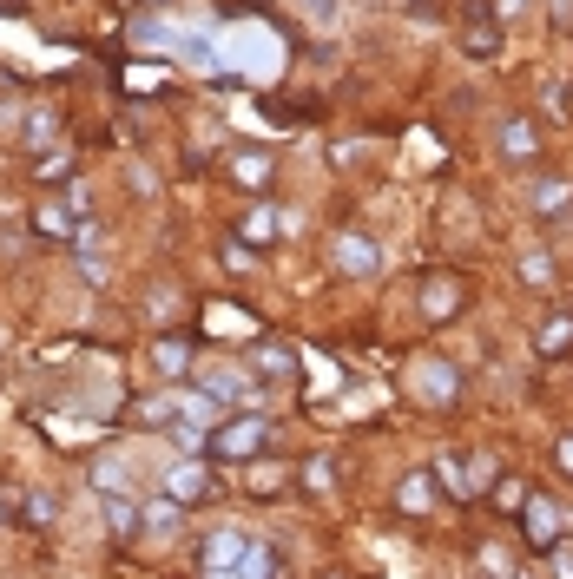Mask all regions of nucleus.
<instances>
[{
	"label": "nucleus",
	"mask_w": 573,
	"mask_h": 579,
	"mask_svg": "<svg viewBox=\"0 0 573 579\" xmlns=\"http://www.w3.org/2000/svg\"><path fill=\"white\" fill-rule=\"evenodd\" d=\"M172 494H178V501H191V494H205V474H198V468H178V474H172Z\"/></svg>",
	"instance_id": "6"
},
{
	"label": "nucleus",
	"mask_w": 573,
	"mask_h": 579,
	"mask_svg": "<svg viewBox=\"0 0 573 579\" xmlns=\"http://www.w3.org/2000/svg\"><path fill=\"white\" fill-rule=\"evenodd\" d=\"M343 264H350V270H369V264H376V251H369V244H356V237H350V244H343Z\"/></svg>",
	"instance_id": "7"
},
{
	"label": "nucleus",
	"mask_w": 573,
	"mask_h": 579,
	"mask_svg": "<svg viewBox=\"0 0 573 579\" xmlns=\"http://www.w3.org/2000/svg\"><path fill=\"white\" fill-rule=\"evenodd\" d=\"M508 152L527 158V152H534V132H527V126H508Z\"/></svg>",
	"instance_id": "11"
},
{
	"label": "nucleus",
	"mask_w": 573,
	"mask_h": 579,
	"mask_svg": "<svg viewBox=\"0 0 573 579\" xmlns=\"http://www.w3.org/2000/svg\"><path fill=\"white\" fill-rule=\"evenodd\" d=\"M33 231H40V237H66V211H60V204H40V211H33Z\"/></svg>",
	"instance_id": "4"
},
{
	"label": "nucleus",
	"mask_w": 573,
	"mask_h": 579,
	"mask_svg": "<svg viewBox=\"0 0 573 579\" xmlns=\"http://www.w3.org/2000/svg\"><path fill=\"white\" fill-rule=\"evenodd\" d=\"M159 369L178 376V369H185V343H159Z\"/></svg>",
	"instance_id": "8"
},
{
	"label": "nucleus",
	"mask_w": 573,
	"mask_h": 579,
	"mask_svg": "<svg viewBox=\"0 0 573 579\" xmlns=\"http://www.w3.org/2000/svg\"><path fill=\"white\" fill-rule=\"evenodd\" d=\"M257 441H264V422H238V428H224V435L211 441V448H218V461H244V454H251Z\"/></svg>",
	"instance_id": "1"
},
{
	"label": "nucleus",
	"mask_w": 573,
	"mask_h": 579,
	"mask_svg": "<svg viewBox=\"0 0 573 579\" xmlns=\"http://www.w3.org/2000/svg\"><path fill=\"white\" fill-rule=\"evenodd\" d=\"M534 204H541V211H567V185H541V198H534Z\"/></svg>",
	"instance_id": "9"
},
{
	"label": "nucleus",
	"mask_w": 573,
	"mask_h": 579,
	"mask_svg": "<svg viewBox=\"0 0 573 579\" xmlns=\"http://www.w3.org/2000/svg\"><path fill=\"white\" fill-rule=\"evenodd\" d=\"M66 172H73V158H66V152H53V158H40V178H66Z\"/></svg>",
	"instance_id": "10"
},
{
	"label": "nucleus",
	"mask_w": 573,
	"mask_h": 579,
	"mask_svg": "<svg viewBox=\"0 0 573 579\" xmlns=\"http://www.w3.org/2000/svg\"><path fill=\"white\" fill-rule=\"evenodd\" d=\"M27 145H33V152L53 145V112H27Z\"/></svg>",
	"instance_id": "5"
},
{
	"label": "nucleus",
	"mask_w": 573,
	"mask_h": 579,
	"mask_svg": "<svg viewBox=\"0 0 573 579\" xmlns=\"http://www.w3.org/2000/svg\"><path fill=\"white\" fill-rule=\"evenodd\" d=\"M238 178H244V185H264V178H271V152H257V145L238 152Z\"/></svg>",
	"instance_id": "3"
},
{
	"label": "nucleus",
	"mask_w": 573,
	"mask_h": 579,
	"mask_svg": "<svg viewBox=\"0 0 573 579\" xmlns=\"http://www.w3.org/2000/svg\"><path fill=\"white\" fill-rule=\"evenodd\" d=\"M231 553H244V540H238V533H211V540H205V553H198V566H205V573H231V566H238Z\"/></svg>",
	"instance_id": "2"
},
{
	"label": "nucleus",
	"mask_w": 573,
	"mask_h": 579,
	"mask_svg": "<svg viewBox=\"0 0 573 579\" xmlns=\"http://www.w3.org/2000/svg\"><path fill=\"white\" fill-rule=\"evenodd\" d=\"M0 520H7V507H0Z\"/></svg>",
	"instance_id": "12"
}]
</instances>
